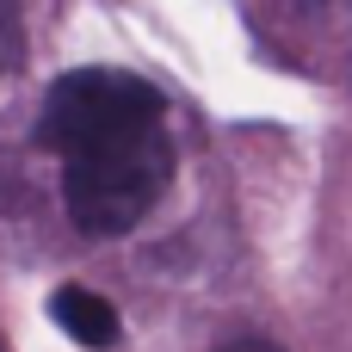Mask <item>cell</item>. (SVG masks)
Here are the masks:
<instances>
[{"label": "cell", "instance_id": "obj_1", "mask_svg": "<svg viewBox=\"0 0 352 352\" xmlns=\"http://www.w3.org/2000/svg\"><path fill=\"white\" fill-rule=\"evenodd\" d=\"M37 142L62 155L68 223L93 241L130 235L173 186L167 99L130 68H68L43 93Z\"/></svg>", "mask_w": 352, "mask_h": 352}, {"label": "cell", "instance_id": "obj_2", "mask_svg": "<svg viewBox=\"0 0 352 352\" xmlns=\"http://www.w3.org/2000/svg\"><path fill=\"white\" fill-rule=\"evenodd\" d=\"M50 322H56L74 346H93V352L118 346V309H111L99 291H87V285H62V291L50 297Z\"/></svg>", "mask_w": 352, "mask_h": 352}, {"label": "cell", "instance_id": "obj_3", "mask_svg": "<svg viewBox=\"0 0 352 352\" xmlns=\"http://www.w3.org/2000/svg\"><path fill=\"white\" fill-rule=\"evenodd\" d=\"M25 56V19H19V0H0V74L19 68Z\"/></svg>", "mask_w": 352, "mask_h": 352}, {"label": "cell", "instance_id": "obj_4", "mask_svg": "<svg viewBox=\"0 0 352 352\" xmlns=\"http://www.w3.org/2000/svg\"><path fill=\"white\" fill-rule=\"evenodd\" d=\"M217 352H285V346H272L266 334H235V340H223Z\"/></svg>", "mask_w": 352, "mask_h": 352}]
</instances>
